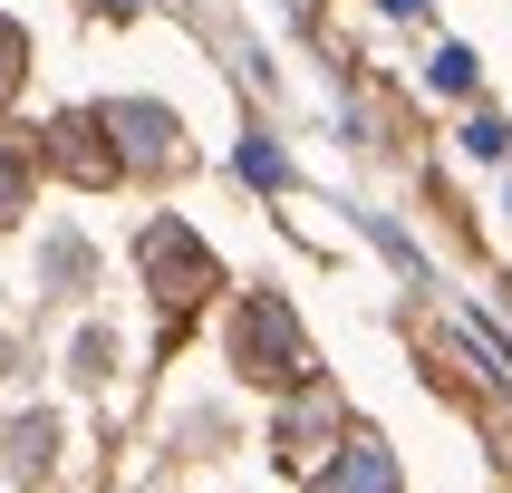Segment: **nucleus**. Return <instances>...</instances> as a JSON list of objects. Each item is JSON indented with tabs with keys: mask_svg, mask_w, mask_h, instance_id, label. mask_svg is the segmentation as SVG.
<instances>
[{
	"mask_svg": "<svg viewBox=\"0 0 512 493\" xmlns=\"http://www.w3.org/2000/svg\"><path fill=\"white\" fill-rule=\"evenodd\" d=\"M329 493H397V474H387V455H377V445H358V455H348V474H329Z\"/></svg>",
	"mask_w": 512,
	"mask_h": 493,
	"instance_id": "1",
	"label": "nucleus"
}]
</instances>
